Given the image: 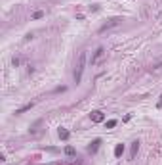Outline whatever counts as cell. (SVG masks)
Segmentation results:
<instances>
[{"label": "cell", "mask_w": 162, "mask_h": 165, "mask_svg": "<svg viewBox=\"0 0 162 165\" xmlns=\"http://www.w3.org/2000/svg\"><path fill=\"white\" fill-rule=\"evenodd\" d=\"M84 69H86V52H80L76 58V65H75V82L82 81V75H84Z\"/></svg>", "instance_id": "obj_1"}, {"label": "cell", "mask_w": 162, "mask_h": 165, "mask_svg": "<svg viewBox=\"0 0 162 165\" xmlns=\"http://www.w3.org/2000/svg\"><path fill=\"white\" fill-rule=\"evenodd\" d=\"M103 56H105V48H103V46H99L96 52H93V56H92V65L99 64V61L103 60Z\"/></svg>", "instance_id": "obj_2"}, {"label": "cell", "mask_w": 162, "mask_h": 165, "mask_svg": "<svg viewBox=\"0 0 162 165\" xmlns=\"http://www.w3.org/2000/svg\"><path fill=\"white\" fill-rule=\"evenodd\" d=\"M120 25V17H114V19H111L109 23H105L101 29H99V33H105V31H109V29H113V27H118Z\"/></svg>", "instance_id": "obj_3"}, {"label": "cell", "mask_w": 162, "mask_h": 165, "mask_svg": "<svg viewBox=\"0 0 162 165\" xmlns=\"http://www.w3.org/2000/svg\"><path fill=\"white\" fill-rule=\"evenodd\" d=\"M90 119H92L93 123H101L103 119H105V113L99 111V110H93V111L90 113Z\"/></svg>", "instance_id": "obj_4"}, {"label": "cell", "mask_w": 162, "mask_h": 165, "mask_svg": "<svg viewBox=\"0 0 162 165\" xmlns=\"http://www.w3.org/2000/svg\"><path fill=\"white\" fill-rule=\"evenodd\" d=\"M99 144H101V138H96V140L88 146V152H90V154H96V152L99 150Z\"/></svg>", "instance_id": "obj_5"}, {"label": "cell", "mask_w": 162, "mask_h": 165, "mask_svg": "<svg viewBox=\"0 0 162 165\" xmlns=\"http://www.w3.org/2000/svg\"><path fill=\"white\" fill-rule=\"evenodd\" d=\"M137 152H139V140H135V142H132V148H130V157H135L137 156Z\"/></svg>", "instance_id": "obj_6"}, {"label": "cell", "mask_w": 162, "mask_h": 165, "mask_svg": "<svg viewBox=\"0 0 162 165\" xmlns=\"http://www.w3.org/2000/svg\"><path fill=\"white\" fill-rule=\"evenodd\" d=\"M33 106H34V102H29V104H25L23 107H19V110H15V115H21V113H25L27 110H31Z\"/></svg>", "instance_id": "obj_7"}, {"label": "cell", "mask_w": 162, "mask_h": 165, "mask_svg": "<svg viewBox=\"0 0 162 165\" xmlns=\"http://www.w3.org/2000/svg\"><path fill=\"white\" fill-rule=\"evenodd\" d=\"M69 136H71V132L67 131V129L61 127V129H59V138H61V140H69Z\"/></svg>", "instance_id": "obj_8"}, {"label": "cell", "mask_w": 162, "mask_h": 165, "mask_svg": "<svg viewBox=\"0 0 162 165\" xmlns=\"http://www.w3.org/2000/svg\"><path fill=\"white\" fill-rule=\"evenodd\" d=\"M124 154V144H116V148H114V156L120 157Z\"/></svg>", "instance_id": "obj_9"}, {"label": "cell", "mask_w": 162, "mask_h": 165, "mask_svg": "<svg viewBox=\"0 0 162 165\" xmlns=\"http://www.w3.org/2000/svg\"><path fill=\"white\" fill-rule=\"evenodd\" d=\"M42 17H44V12H42V10H38V12L33 14V19H42Z\"/></svg>", "instance_id": "obj_10"}, {"label": "cell", "mask_w": 162, "mask_h": 165, "mask_svg": "<svg viewBox=\"0 0 162 165\" xmlns=\"http://www.w3.org/2000/svg\"><path fill=\"white\" fill-rule=\"evenodd\" d=\"M65 154H67V156H75V148H72V146H65Z\"/></svg>", "instance_id": "obj_11"}, {"label": "cell", "mask_w": 162, "mask_h": 165, "mask_svg": "<svg viewBox=\"0 0 162 165\" xmlns=\"http://www.w3.org/2000/svg\"><path fill=\"white\" fill-rule=\"evenodd\" d=\"M113 127H116V119H111V121H107V129H113Z\"/></svg>", "instance_id": "obj_12"}, {"label": "cell", "mask_w": 162, "mask_h": 165, "mask_svg": "<svg viewBox=\"0 0 162 165\" xmlns=\"http://www.w3.org/2000/svg\"><path fill=\"white\" fill-rule=\"evenodd\" d=\"M158 107H162V96H160V100H158V104H156Z\"/></svg>", "instance_id": "obj_13"}]
</instances>
